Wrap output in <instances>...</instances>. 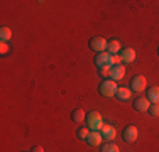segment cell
<instances>
[{
    "label": "cell",
    "mask_w": 159,
    "mask_h": 152,
    "mask_svg": "<svg viewBox=\"0 0 159 152\" xmlns=\"http://www.w3.org/2000/svg\"><path fill=\"white\" fill-rule=\"evenodd\" d=\"M86 125H88V128L92 132H100L102 127H103V118H102V115L98 112H90L88 115H86Z\"/></svg>",
    "instance_id": "obj_2"
},
{
    "label": "cell",
    "mask_w": 159,
    "mask_h": 152,
    "mask_svg": "<svg viewBox=\"0 0 159 152\" xmlns=\"http://www.w3.org/2000/svg\"><path fill=\"white\" fill-rule=\"evenodd\" d=\"M124 76H125V68H124L122 64H119V66H112L110 78L113 79V81H117V79H122Z\"/></svg>",
    "instance_id": "obj_11"
},
{
    "label": "cell",
    "mask_w": 159,
    "mask_h": 152,
    "mask_svg": "<svg viewBox=\"0 0 159 152\" xmlns=\"http://www.w3.org/2000/svg\"><path fill=\"white\" fill-rule=\"evenodd\" d=\"M149 113H151L152 117H159V103H151Z\"/></svg>",
    "instance_id": "obj_20"
},
{
    "label": "cell",
    "mask_w": 159,
    "mask_h": 152,
    "mask_svg": "<svg viewBox=\"0 0 159 152\" xmlns=\"http://www.w3.org/2000/svg\"><path fill=\"white\" fill-rule=\"evenodd\" d=\"M0 39H2V42H7V41L12 39V30L9 27H2L0 29Z\"/></svg>",
    "instance_id": "obj_16"
},
{
    "label": "cell",
    "mask_w": 159,
    "mask_h": 152,
    "mask_svg": "<svg viewBox=\"0 0 159 152\" xmlns=\"http://www.w3.org/2000/svg\"><path fill=\"white\" fill-rule=\"evenodd\" d=\"M100 76H103V78H107V76H110V73H112V66L110 64H107V66H103V68H100Z\"/></svg>",
    "instance_id": "obj_19"
},
{
    "label": "cell",
    "mask_w": 159,
    "mask_h": 152,
    "mask_svg": "<svg viewBox=\"0 0 159 152\" xmlns=\"http://www.w3.org/2000/svg\"><path fill=\"white\" fill-rule=\"evenodd\" d=\"M102 135H103V139L105 140H108V142H112L113 139H115V135H117V130H115V127H112V125H107L105 123L103 127H102Z\"/></svg>",
    "instance_id": "obj_7"
},
{
    "label": "cell",
    "mask_w": 159,
    "mask_h": 152,
    "mask_svg": "<svg viewBox=\"0 0 159 152\" xmlns=\"http://www.w3.org/2000/svg\"><path fill=\"white\" fill-rule=\"evenodd\" d=\"M120 63H122V58H120V54H113V56H110V66H119Z\"/></svg>",
    "instance_id": "obj_21"
},
{
    "label": "cell",
    "mask_w": 159,
    "mask_h": 152,
    "mask_svg": "<svg viewBox=\"0 0 159 152\" xmlns=\"http://www.w3.org/2000/svg\"><path fill=\"white\" fill-rule=\"evenodd\" d=\"M120 47H122V44L119 42L117 39H113V41H108V46H107V52L110 56L113 54H119V51H120Z\"/></svg>",
    "instance_id": "obj_13"
},
{
    "label": "cell",
    "mask_w": 159,
    "mask_h": 152,
    "mask_svg": "<svg viewBox=\"0 0 159 152\" xmlns=\"http://www.w3.org/2000/svg\"><path fill=\"white\" fill-rule=\"evenodd\" d=\"M115 98L120 101H127L130 98V88H117V93H115Z\"/></svg>",
    "instance_id": "obj_14"
},
{
    "label": "cell",
    "mask_w": 159,
    "mask_h": 152,
    "mask_svg": "<svg viewBox=\"0 0 159 152\" xmlns=\"http://www.w3.org/2000/svg\"><path fill=\"white\" fill-rule=\"evenodd\" d=\"M147 100L151 103H159V86H151L147 88Z\"/></svg>",
    "instance_id": "obj_12"
},
{
    "label": "cell",
    "mask_w": 159,
    "mask_h": 152,
    "mask_svg": "<svg viewBox=\"0 0 159 152\" xmlns=\"http://www.w3.org/2000/svg\"><path fill=\"white\" fill-rule=\"evenodd\" d=\"M137 137H139V130L134 127V125H127V127L122 130V139L125 140V142H129V144L135 142Z\"/></svg>",
    "instance_id": "obj_4"
},
{
    "label": "cell",
    "mask_w": 159,
    "mask_h": 152,
    "mask_svg": "<svg viewBox=\"0 0 159 152\" xmlns=\"http://www.w3.org/2000/svg\"><path fill=\"white\" fill-rule=\"evenodd\" d=\"M130 85H132V91H135V93H141L142 90H146V85H147L146 76H142V74L134 76V78L130 79Z\"/></svg>",
    "instance_id": "obj_5"
},
{
    "label": "cell",
    "mask_w": 159,
    "mask_h": 152,
    "mask_svg": "<svg viewBox=\"0 0 159 152\" xmlns=\"http://www.w3.org/2000/svg\"><path fill=\"white\" fill-rule=\"evenodd\" d=\"M102 140H103V135H102V132H90V135H88V139H86V142L90 144L92 147H97V145H100L102 144Z\"/></svg>",
    "instance_id": "obj_9"
},
{
    "label": "cell",
    "mask_w": 159,
    "mask_h": 152,
    "mask_svg": "<svg viewBox=\"0 0 159 152\" xmlns=\"http://www.w3.org/2000/svg\"><path fill=\"white\" fill-rule=\"evenodd\" d=\"M90 132H92V130H90L88 127H80L76 130V137L80 140H86V139H88V135H90Z\"/></svg>",
    "instance_id": "obj_17"
},
{
    "label": "cell",
    "mask_w": 159,
    "mask_h": 152,
    "mask_svg": "<svg viewBox=\"0 0 159 152\" xmlns=\"http://www.w3.org/2000/svg\"><path fill=\"white\" fill-rule=\"evenodd\" d=\"M120 58H122L124 63H134L135 61V51L130 47H125L120 51Z\"/></svg>",
    "instance_id": "obj_10"
},
{
    "label": "cell",
    "mask_w": 159,
    "mask_h": 152,
    "mask_svg": "<svg viewBox=\"0 0 159 152\" xmlns=\"http://www.w3.org/2000/svg\"><path fill=\"white\" fill-rule=\"evenodd\" d=\"M107 64H110V54H108L107 51L98 52V54H97V58H95V66L98 68V69H100V68L107 66Z\"/></svg>",
    "instance_id": "obj_6"
},
{
    "label": "cell",
    "mask_w": 159,
    "mask_h": 152,
    "mask_svg": "<svg viewBox=\"0 0 159 152\" xmlns=\"http://www.w3.org/2000/svg\"><path fill=\"white\" fill-rule=\"evenodd\" d=\"M157 52H159V49H157Z\"/></svg>",
    "instance_id": "obj_24"
},
{
    "label": "cell",
    "mask_w": 159,
    "mask_h": 152,
    "mask_svg": "<svg viewBox=\"0 0 159 152\" xmlns=\"http://www.w3.org/2000/svg\"><path fill=\"white\" fill-rule=\"evenodd\" d=\"M0 52H2V54H7V52H9V44L2 42V46H0Z\"/></svg>",
    "instance_id": "obj_22"
},
{
    "label": "cell",
    "mask_w": 159,
    "mask_h": 152,
    "mask_svg": "<svg viewBox=\"0 0 159 152\" xmlns=\"http://www.w3.org/2000/svg\"><path fill=\"white\" fill-rule=\"evenodd\" d=\"M102 152H120L119 145H115L113 142H107L102 145Z\"/></svg>",
    "instance_id": "obj_18"
},
{
    "label": "cell",
    "mask_w": 159,
    "mask_h": 152,
    "mask_svg": "<svg viewBox=\"0 0 159 152\" xmlns=\"http://www.w3.org/2000/svg\"><path fill=\"white\" fill-rule=\"evenodd\" d=\"M149 106H151V101L147 98H135L134 100V108L137 112H149Z\"/></svg>",
    "instance_id": "obj_8"
},
{
    "label": "cell",
    "mask_w": 159,
    "mask_h": 152,
    "mask_svg": "<svg viewBox=\"0 0 159 152\" xmlns=\"http://www.w3.org/2000/svg\"><path fill=\"white\" fill-rule=\"evenodd\" d=\"M31 152H44V149H43V147H41V145H34Z\"/></svg>",
    "instance_id": "obj_23"
},
{
    "label": "cell",
    "mask_w": 159,
    "mask_h": 152,
    "mask_svg": "<svg viewBox=\"0 0 159 152\" xmlns=\"http://www.w3.org/2000/svg\"><path fill=\"white\" fill-rule=\"evenodd\" d=\"M98 93H100L102 96H105V98L115 96V93H117V83L113 81V79H103V81L100 83V86H98Z\"/></svg>",
    "instance_id": "obj_1"
},
{
    "label": "cell",
    "mask_w": 159,
    "mask_h": 152,
    "mask_svg": "<svg viewBox=\"0 0 159 152\" xmlns=\"http://www.w3.org/2000/svg\"><path fill=\"white\" fill-rule=\"evenodd\" d=\"M86 117H85V112H83V110H73V112H71V120L75 122V123H80V122H83L85 120Z\"/></svg>",
    "instance_id": "obj_15"
},
{
    "label": "cell",
    "mask_w": 159,
    "mask_h": 152,
    "mask_svg": "<svg viewBox=\"0 0 159 152\" xmlns=\"http://www.w3.org/2000/svg\"><path fill=\"white\" fill-rule=\"evenodd\" d=\"M90 49L92 51H97V52H103L107 51V46H108V41H105L103 37H92L90 39Z\"/></svg>",
    "instance_id": "obj_3"
}]
</instances>
